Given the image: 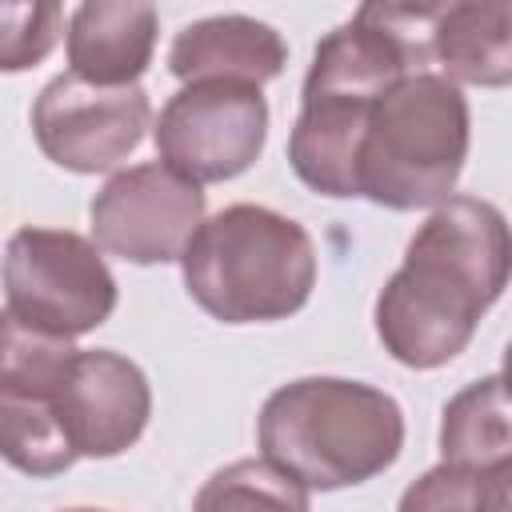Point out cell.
I'll list each match as a JSON object with an SVG mask.
<instances>
[{
    "label": "cell",
    "instance_id": "6da1fadb",
    "mask_svg": "<svg viewBox=\"0 0 512 512\" xmlns=\"http://www.w3.org/2000/svg\"><path fill=\"white\" fill-rule=\"evenodd\" d=\"M508 284V224L480 196H448L416 228L376 296V336L408 368H440Z\"/></svg>",
    "mask_w": 512,
    "mask_h": 512
},
{
    "label": "cell",
    "instance_id": "7a4b0ae2",
    "mask_svg": "<svg viewBox=\"0 0 512 512\" xmlns=\"http://www.w3.org/2000/svg\"><path fill=\"white\" fill-rule=\"evenodd\" d=\"M256 440L264 460L308 492H336L396 464L404 448V412L372 384L304 376L264 400Z\"/></svg>",
    "mask_w": 512,
    "mask_h": 512
},
{
    "label": "cell",
    "instance_id": "3957f363",
    "mask_svg": "<svg viewBox=\"0 0 512 512\" xmlns=\"http://www.w3.org/2000/svg\"><path fill=\"white\" fill-rule=\"evenodd\" d=\"M188 296L224 324H264L300 312L316 288V244L264 204H228L208 216L184 256Z\"/></svg>",
    "mask_w": 512,
    "mask_h": 512
},
{
    "label": "cell",
    "instance_id": "277c9868",
    "mask_svg": "<svg viewBox=\"0 0 512 512\" xmlns=\"http://www.w3.org/2000/svg\"><path fill=\"white\" fill-rule=\"evenodd\" d=\"M468 160V100L440 72L396 80L372 108L356 156V196L408 212L452 196Z\"/></svg>",
    "mask_w": 512,
    "mask_h": 512
},
{
    "label": "cell",
    "instance_id": "5b68a950",
    "mask_svg": "<svg viewBox=\"0 0 512 512\" xmlns=\"http://www.w3.org/2000/svg\"><path fill=\"white\" fill-rule=\"evenodd\" d=\"M8 312L56 332L84 336L116 308V276L100 248L68 228H20L4 248Z\"/></svg>",
    "mask_w": 512,
    "mask_h": 512
},
{
    "label": "cell",
    "instance_id": "8992f818",
    "mask_svg": "<svg viewBox=\"0 0 512 512\" xmlns=\"http://www.w3.org/2000/svg\"><path fill=\"white\" fill-rule=\"evenodd\" d=\"M160 164L192 184L232 180L256 164L268 140V100L248 84H184L152 128Z\"/></svg>",
    "mask_w": 512,
    "mask_h": 512
},
{
    "label": "cell",
    "instance_id": "52a82bcc",
    "mask_svg": "<svg viewBox=\"0 0 512 512\" xmlns=\"http://www.w3.org/2000/svg\"><path fill=\"white\" fill-rule=\"evenodd\" d=\"M92 244L128 264L180 260L204 224V188L160 160L124 168L92 196Z\"/></svg>",
    "mask_w": 512,
    "mask_h": 512
},
{
    "label": "cell",
    "instance_id": "ba28073f",
    "mask_svg": "<svg viewBox=\"0 0 512 512\" xmlns=\"http://www.w3.org/2000/svg\"><path fill=\"white\" fill-rule=\"evenodd\" d=\"M152 120L148 92L140 84H92L76 72H60L32 104V132L40 152L68 172H104L120 164L144 140Z\"/></svg>",
    "mask_w": 512,
    "mask_h": 512
},
{
    "label": "cell",
    "instance_id": "9c48e42d",
    "mask_svg": "<svg viewBox=\"0 0 512 512\" xmlns=\"http://www.w3.org/2000/svg\"><path fill=\"white\" fill-rule=\"evenodd\" d=\"M76 456L128 452L152 416V388L136 360L112 348H80L52 396Z\"/></svg>",
    "mask_w": 512,
    "mask_h": 512
},
{
    "label": "cell",
    "instance_id": "30bf717a",
    "mask_svg": "<svg viewBox=\"0 0 512 512\" xmlns=\"http://www.w3.org/2000/svg\"><path fill=\"white\" fill-rule=\"evenodd\" d=\"M284 64H288L284 36L272 24L240 12L192 20L176 32L168 48V68L184 84L220 80V84L260 88L264 80H276Z\"/></svg>",
    "mask_w": 512,
    "mask_h": 512
},
{
    "label": "cell",
    "instance_id": "8fae6325",
    "mask_svg": "<svg viewBox=\"0 0 512 512\" xmlns=\"http://www.w3.org/2000/svg\"><path fill=\"white\" fill-rule=\"evenodd\" d=\"M160 16L136 0H88L68 20V72L92 84H136L156 48Z\"/></svg>",
    "mask_w": 512,
    "mask_h": 512
},
{
    "label": "cell",
    "instance_id": "7c38bea8",
    "mask_svg": "<svg viewBox=\"0 0 512 512\" xmlns=\"http://www.w3.org/2000/svg\"><path fill=\"white\" fill-rule=\"evenodd\" d=\"M428 64H436L456 88H504L512 80V4H436L428 28Z\"/></svg>",
    "mask_w": 512,
    "mask_h": 512
},
{
    "label": "cell",
    "instance_id": "4fadbf2b",
    "mask_svg": "<svg viewBox=\"0 0 512 512\" xmlns=\"http://www.w3.org/2000/svg\"><path fill=\"white\" fill-rule=\"evenodd\" d=\"M440 452H444V464H460V468H508L512 464L508 388L500 372L460 388L448 400L444 420H440Z\"/></svg>",
    "mask_w": 512,
    "mask_h": 512
},
{
    "label": "cell",
    "instance_id": "5bb4252c",
    "mask_svg": "<svg viewBox=\"0 0 512 512\" xmlns=\"http://www.w3.org/2000/svg\"><path fill=\"white\" fill-rule=\"evenodd\" d=\"M0 456L24 476H56L76 464V448L48 396L0 392Z\"/></svg>",
    "mask_w": 512,
    "mask_h": 512
},
{
    "label": "cell",
    "instance_id": "9a60e30c",
    "mask_svg": "<svg viewBox=\"0 0 512 512\" xmlns=\"http://www.w3.org/2000/svg\"><path fill=\"white\" fill-rule=\"evenodd\" d=\"M80 348L68 336L44 332L16 312H0V392H20V396H56L64 384L72 356Z\"/></svg>",
    "mask_w": 512,
    "mask_h": 512
},
{
    "label": "cell",
    "instance_id": "2e32d148",
    "mask_svg": "<svg viewBox=\"0 0 512 512\" xmlns=\"http://www.w3.org/2000/svg\"><path fill=\"white\" fill-rule=\"evenodd\" d=\"M192 512H312V508H308V488L260 456L212 472L200 484Z\"/></svg>",
    "mask_w": 512,
    "mask_h": 512
},
{
    "label": "cell",
    "instance_id": "e0dca14e",
    "mask_svg": "<svg viewBox=\"0 0 512 512\" xmlns=\"http://www.w3.org/2000/svg\"><path fill=\"white\" fill-rule=\"evenodd\" d=\"M396 512H512V464L508 468H460L436 464L404 488Z\"/></svg>",
    "mask_w": 512,
    "mask_h": 512
},
{
    "label": "cell",
    "instance_id": "ac0fdd59",
    "mask_svg": "<svg viewBox=\"0 0 512 512\" xmlns=\"http://www.w3.org/2000/svg\"><path fill=\"white\" fill-rule=\"evenodd\" d=\"M64 12L52 0L0 4V72L36 68L60 40Z\"/></svg>",
    "mask_w": 512,
    "mask_h": 512
},
{
    "label": "cell",
    "instance_id": "d6986e66",
    "mask_svg": "<svg viewBox=\"0 0 512 512\" xmlns=\"http://www.w3.org/2000/svg\"><path fill=\"white\" fill-rule=\"evenodd\" d=\"M68 512H100V508H68Z\"/></svg>",
    "mask_w": 512,
    "mask_h": 512
}]
</instances>
